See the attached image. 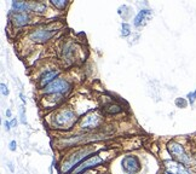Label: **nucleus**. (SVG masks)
Returning a JSON list of instances; mask_svg holds the SVG:
<instances>
[{
    "mask_svg": "<svg viewBox=\"0 0 196 174\" xmlns=\"http://www.w3.org/2000/svg\"><path fill=\"white\" fill-rule=\"evenodd\" d=\"M101 150H103V148L98 146L96 143L76 146L74 149L68 150L58 165V173L71 174L79 165H81L84 161H86L88 157H91L92 155Z\"/></svg>",
    "mask_w": 196,
    "mask_h": 174,
    "instance_id": "f257e3e1",
    "label": "nucleus"
},
{
    "mask_svg": "<svg viewBox=\"0 0 196 174\" xmlns=\"http://www.w3.org/2000/svg\"><path fill=\"white\" fill-rule=\"evenodd\" d=\"M78 112L70 108H57L47 117V125L58 132H69L79 122Z\"/></svg>",
    "mask_w": 196,
    "mask_h": 174,
    "instance_id": "f03ea898",
    "label": "nucleus"
},
{
    "mask_svg": "<svg viewBox=\"0 0 196 174\" xmlns=\"http://www.w3.org/2000/svg\"><path fill=\"white\" fill-rule=\"evenodd\" d=\"M105 120V114L101 110V108H96L85 112L80 116L78 122V129L80 133H93L102 128Z\"/></svg>",
    "mask_w": 196,
    "mask_h": 174,
    "instance_id": "7ed1b4c3",
    "label": "nucleus"
},
{
    "mask_svg": "<svg viewBox=\"0 0 196 174\" xmlns=\"http://www.w3.org/2000/svg\"><path fill=\"white\" fill-rule=\"evenodd\" d=\"M167 152L171 155V158L181 162L188 167H194V156H193V149L188 150L187 145L177 139H171L166 143Z\"/></svg>",
    "mask_w": 196,
    "mask_h": 174,
    "instance_id": "20e7f679",
    "label": "nucleus"
},
{
    "mask_svg": "<svg viewBox=\"0 0 196 174\" xmlns=\"http://www.w3.org/2000/svg\"><path fill=\"white\" fill-rule=\"evenodd\" d=\"M61 27L62 25H56L55 22L47 24H39V25L31 28L28 32L27 39L29 40L31 44H38V45L46 44L55 36V34L61 29Z\"/></svg>",
    "mask_w": 196,
    "mask_h": 174,
    "instance_id": "39448f33",
    "label": "nucleus"
},
{
    "mask_svg": "<svg viewBox=\"0 0 196 174\" xmlns=\"http://www.w3.org/2000/svg\"><path fill=\"white\" fill-rule=\"evenodd\" d=\"M71 91H73V84L68 79L59 76L55 81H52L51 84H48L46 87H44L42 90H40V95H42V97H45V95H53L67 97Z\"/></svg>",
    "mask_w": 196,
    "mask_h": 174,
    "instance_id": "423d86ee",
    "label": "nucleus"
},
{
    "mask_svg": "<svg viewBox=\"0 0 196 174\" xmlns=\"http://www.w3.org/2000/svg\"><path fill=\"white\" fill-rule=\"evenodd\" d=\"M110 157H111V156L109 155V151L103 149V150L96 152L91 157H88L86 161H84L81 165H79V166L74 169V172L71 174H81V173H84V172H87V171L96 169L97 167L105 165Z\"/></svg>",
    "mask_w": 196,
    "mask_h": 174,
    "instance_id": "0eeeda50",
    "label": "nucleus"
},
{
    "mask_svg": "<svg viewBox=\"0 0 196 174\" xmlns=\"http://www.w3.org/2000/svg\"><path fill=\"white\" fill-rule=\"evenodd\" d=\"M8 25L12 28H24L33 24V16L28 12H14L8 11Z\"/></svg>",
    "mask_w": 196,
    "mask_h": 174,
    "instance_id": "6e6552de",
    "label": "nucleus"
},
{
    "mask_svg": "<svg viewBox=\"0 0 196 174\" xmlns=\"http://www.w3.org/2000/svg\"><path fill=\"white\" fill-rule=\"evenodd\" d=\"M62 74V69L58 68V67H52V68H48L46 70H42L41 74L38 76L36 79V87L38 90H42L44 87H46L48 84H51L52 81H55L57 78H59Z\"/></svg>",
    "mask_w": 196,
    "mask_h": 174,
    "instance_id": "1a4fd4ad",
    "label": "nucleus"
},
{
    "mask_svg": "<svg viewBox=\"0 0 196 174\" xmlns=\"http://www.w3.org/2000/svg\"><path fill=\"white\" fill-rule=\"evenodd\" d=\"M121 168L125 174H138L142 171V162L137 155L130 154L122 157Z\"/></svg>",
    "mask_w": 196,
    "mask_h": 174,
    "instance_id": "9d476101",
    "label": "nucleus"
},
{
    "mask_svg": "<svg viewBox=\"0 0 196 174\" xmlns=\"http://www.w3.org/2000/svg\"><path fill=\"white\" fill-rule=\"evenodd\" d=\"M162 166H164V171L171 174H196L194 168L185 166V165H183V163L173 160V158L164 160Z\"/></svg>",
    "mask_w": 196,
    "mask_h": 174,
    "instance_id": "9b49d317",
    "label": "nucleus"
},
{
    "mask_svg": "<svg viewBox=\"0 0 196 174\" xmlns=\"http://www.w3.org/2000/svg\"><path fill=\"white\" fill-rule=\"evenodd\" d=\"M76 46L68 41L65 44H63L62 48H61V59L63 61V63L65 65H70L75 62V58H76Z\"/></svg>",
    "mask_w": 196,
    "mask_h": 174,
    "instance_id": "f8f14e48",
    "label": "nucleus"
},
{
    "mask_svg": "<svg viewBox=\"0 0 196 174\" xmlns=\"http://www.w3.org/2000/svg\"><path fill=\"white\" fill-rule=\"evenodd\" d=\"M101 110L105 114V115H110V116H115V115H119L124 111V108L121 104L116 103L115 101L110 99L109 102L107 103H103L102 106H101Z\"/></svg>",
    "mask_w": 196,
    "mask_h": 174,
    "instance_id": "ddd939ff",
    "label": "nucleus"
},
{
    "mask_svg": "<svg viewBox=\"0 0 196 174\" xmlns=\"http://www.w3.org/2000/svg\"><path fill=\"white\" fill-rule=\"evenodd\" d=\"M29 14H34L36 16H44L47 12V4L44 1H28Z\"/></svg>",
    "mask_w": 196,
    "mask_h": 174,
    "instance_id": "4468645a",
    "label": "nucleus"
},
{
    "mask_svg": "<svg viewBox=\"0 0 196 174\" xmlns=\"http://www.w3.org/2000/svg\"><path fill=\"white\" fill-rule=\"evenodd\" d=\"M151 10H149V8H142L141 11H138V14L136 15V17H134L133 19V25L134 27H141L142 24L144 23V21H145V18L148 16H151Z\"/></svg>",
    "mask_w": 196,
    "mask_h": 174,
    "instance_id": "2eb2a0df",
    "label": "nucleus"
},
{
    "mask_svg": "<svg viewBox=\"0 0 196 174\" xmlns=\"http://www.w3.org/2000/svg\"><path fill=\"white\" fill-rule=\"evenodd\" d=\"M11 11L14 12H28V1H22V0H14L11 3Z\"/></svg>",
    "mask_w": 196,
    "mask_h": 174,
    "instance_id": "dca6fc26",
    "label": "nucleus"
},
{
    "mask_svg": "<svg viewBox=\"0 0 196 174\" xmlns=\"http://www.w3.org/2000/svg\"><path fill=\"white\" fill-rule=\"evenodd\" d=\"M50 5L57 11L64 12L67 8H69L70 1L69 0H50Z\"/></svg>",
    "mask_w": 196,
    "mask_h": 174,
    "instance_id": "f3484780",
    "label": "nucleus"
},
{
    "mask_svg": "<svg viewBox=\"0 0 196 174\" xmlns=\"http://www.w3.org/2000/svg\"><path fill=\"white\" fill-rule=\"evenodd\" d=\"M131 35V25L127 22H122L121 23V36L122 38H127Z\"/></svg>",
    "mask_w": 196,
    "mask_h": 174,
    "instance_id": "a211bd4d",
    "label": "nucleus"
},
{
    "mask_svg": "<svg viewBox=\"0 0 196 174\" xmlns=\"http://www.w3.org/2000/svg\"><path fill=\"white\" fill-rule=\"evenodd\" d=\"M174 104H176V106L177 108H181V109H184V108H187L189 105V102L187 98H176V101H174Z\"/></svg>",
    "mask_w": 196,
    "mask_h": 174,
    "instance_id": "6ab92c4d",
    "label": "nucleus"
},
{
    "mask_svg": "<svg viewBox=\"0 0 196 174\" xmlns=\"http://www.w3.org/2000/svg\"><path fill=\"white\" fill-rule=\"evenodd\" d=\"M20 119H21V123L27 125V117H25V108H24V104L20 105Z\"/></svg>",
    "mask_w": 196,
    "mask_h": 174,
    "instance_id": "aec40b11",
    "label": "nucleus"
},
{
    "mask_svg": "<svg viewBox=\"0 0 196 174\" xmlns=\"http://www.w3.org/2000/svg\"><path fill=\"white\" fill-rule=\"evenodd\" d=\"M187 99H188V102L190 105H194L196 102V88L194 90V92H189L188 95H187Z\"/></svg>",
    "mask_w": 196,
    "mask_h": 174,
    "instance_id": "412c9836",
    "label": "nucleus"
},
{
    "mask_svg": "<svg viewBox=\"0 0 196 174\" xmlns=\"http://www.w3.org/2000/svg\"><path fill=\"white\" fill-rule=\"evenodd\" d=\"M0 90H1V95H4V97H8V85H5V84H1V85H0Z\"/></svg>",
    "mask_w": 196,
    "mask_h": 174,
    "instance_id": "4be33fe9",
    "label": "nucleus"
},
{
    "mask_svg": "<svg viewBox=\"0 0 196 174\" xmlns=\"http://www.w3.org/2000/svg\"><path fill=\"white\" fill-rule=\"evenodd\" d=\"M8 149H10V151H16V149H17V143H16V140H11V142L8 143Z\"/></svg>",
    "mask_w": 196,
    "mask_h": 174,
    "instance_id": "5701e85b",
    "label": "nucleus"
},
{
    "mask_svg": "<svg viewBox=\"0 0 196 174\" xmlns=\"http://www.w3.org/2000/svg\"><path fill=\"white\" fill-rule=\"evenodd\" d=\"M4 128H5V131H6V132H10V131H11L10 121H8V120H5V121H4Z\"/></svg>",
    "mask_w": 196,
    "mask_h": 174,
    "instance_id": "b1692460",
    "label": "nucleus"
},
{
    "mask_svg": "<svg viewBox=\"0 0 196 174\" xmlns=\"http://www.w3.org/2000/svg\"><path fill=\"white\" fill-rule=\"evenodd\" d=\"M10 125H11V128H15V127H17V125H18V120L16 119V117L11 119V121H10Z\"/></svg>",
    "mask_w": 196,
    "mask_h": 174,
    "instance_id": "393cba45",
    "label": "nucleus"
},
{
    "mask_svg": "<svg viewBox=\"0 0 196 174\" xmlns=\"http://www.w3.org/2000/svg\"><path fill=\"white\" fill-rule=\"evenodd\" d=\"M193 149V156H194V171H195V173H196V148H191Z\"/></svg>",
    "mask_w": 196,
    "mask_h": 174,
    "instance_id": "a878e982",
    "label": "nucleus"
},
{
    "mask_svg": "<svg viewBox=\"0 0 196 174\" xmlns=\"http://www.w3.org/2000/svg\"><path fill=\"white\" fill-rule=\"evenodd\" d=\"M8 169H10V171H11V172L14 173V172H15V168H14V165H12L11 162H8Z\"/></svg>",
    "mask_w": 196,
    "mask_h": 174,
    "instance_id": "bb28decb",
    "label": "nucleus"
},
{
    "mask_svg": "<svg viewBox=\"0 0 196 174\" xmlns=\"http://www.w3.org/2000/svg\"><path fill=\"white\" fill-rule=\"evenodd\" d=\"M81 174H97V172L94 171V169H92V171H87V172H84V173Z\"/></svg>",
    "mask_w": 196,
    "mask_h": 174,
    "instance_id": "cd10ccee",
    "label": "nucleus"
},
{
    "mask_svg": "<svg viewBox=\"0 0 196 174\" xmlns=\"http://www.w3.org/2000/svg\"><path fill=\"white\" fill-rule=\"evenodd\" d=\"M5 115H6V117H11V115H12V112L10 109H6V112H5Z\"/></svg>",
    "mask_w": 196,
    "mask_h": 174,
    "instance_id": "c85d7f7f",
    "label": "nucleus"
},
{
    "mask_svg": "<svg viewBox=\"0 0 196 174\" xmlns=\"http://www.w3.org/2000/svg\"><path fill=\"white\" fill-rule=\"evenodd\" d=\"M20 97H21V101H22V103L25 104V98H24V95H23V93H20Z\"/></svg>",
    "mask_w": 196,
    "mask_h": 174,
    "instance_id": "c756f323",
    "label": "nucleus"
},
{
    "mask_svg": "<svg viewBox=\"0 0 196 174\" xmlns=\"http://www.w3.org/2000/svg\"><path fill=\"white\" fill-rule=\"evenodd\" d=\"M162 174H171V173H168V172H166V171H164V172H162Z\"/></svg>",
    "mask_w": 196,
    "mask_h": 174,
    "instance_id": "7c9ffc66",
    "label": "nucleus"
}]
</instances>
